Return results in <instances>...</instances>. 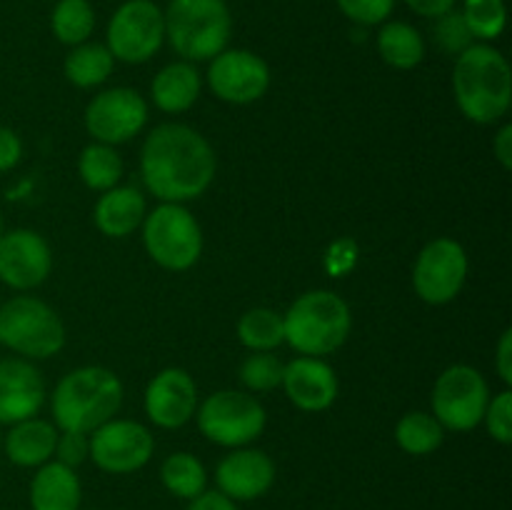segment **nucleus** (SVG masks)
<instances>
[{
    "instance_id": "1",
    "label": "nucleus",
    "mask_w": 512,
    "mask_h": 510,
    "mask_svg": "<svg viewBox=\"0 0 512 510\" xmlns=\"http://www.w3.org/2000/svg\"><path fill=\"white\" fill-rule=\"evenodd\" d=\"M218 155L203 133L185 123H160L140 148V178L160 203H190L208 193Z\"/></svg>"
},
{
    "instance_id": "2",
    "label": "nucleus",
    "mask_w": 512,
    "mask_h": 510,
    "mask_svg": "<svg viewBox=\"0 0 512 510\" xmlns=\"http://www.w3.org/2000/svg\"><path fill=\"white\" fill-rule=\"evenodd\" d=\"M453 95L460 113L475 125L505 120L512 105V70L508 58L490 43H473L455 55Z\"/></svg>"
},
{
    "instance_id": "3",
    "label": "nucleus",
    "mask_w": 512,
    "mask_h": 510,
    "mask_svg": "<svg viewBox=\"0 0 512 510\" xmlns=\"http://www.w3.org/2000/svg\"><path fill=\"white\" fill-rule=\"evenodd\" d=\"M123 380L103 365H83L58 380L50 395V413L58 430L90 435L123 408Z\"/></svg>"
},
{
    "instance_id": "4",
    "label": "nucleus",
    "mask_w": 512,
    "mask_h": 510,
    "mask_svg": "<svg viewBox=\"0 0 512 510\" xmlns=\"http://www.w3.org/2000/svg\"><path fill=\"white\" fill-rule=\"evenodd\" d=\"M285 343L300 355L323 358L343 348L353 330V313L343 295L308 290L283 313Z\"/></svg>"
},
{
    "instance_id": "5",
    "label": "nucleus",
    "mask_w": 512,
    "mask_h": 510,
    "mask_svg": "<svg viewBox=\"0 0 512 510\" xmlns=\"http://www.w3.org/2000/svg\"><path fill=\"white\" fill-rule=\"evenodd\" d=\"M163 18L165 40L188 63L213 60L233 35V13L225 0H170Z\"/></svg>"
},
{
    "instance_id": "6",
    "label": "nucleus",
    "mask_w": 512,
    "mask_h": 510,
    "mask_svg": "<svg viewBox=\"0 0 512 510\" xmlns=\"http://www.w3.org/2000/svg\"><path fill=\"white\" fill-rule=\"evenodd\" d=\"M65 323L53 305L35 295H13L0 303V345L18 358L45 360L65 348Z\"/></svg>"
},
{
    "instance_id": "7",
    "label": "nucleus",
    "mask_w": 512,
    "mask_h": 510,
    "mask_svg": "<svg viewBox=\"0 0 512 510\" xmlns=\"http://www.w3.org/2000/svg\"><path fill=\"white\" fill-rule=\"evenodd\" d=\"M143 248L155 265L185 273L203 255V228L183 203H160L145 213Z\"/></svg>"
},
{
    "instance_id": "8",
    "label": "nucleus",
    "mask_w": 512,
    "mask_h": 510,
    "mask_svg": "<svg viewBox=\"0 0 512 510\" xmlns=\"http://www.w3.org/2000/svg\"><path fill=\"white\" fill-rule=\"evenodd\" d=\"M195 423L205 440L233 450L253 445L265 433L268 413L248 390H218L198 403Z\"/></svg>"
},
{
    "instance_id": "9",
    "label": "nucleus",
    "mask_w": 512,
    "mask_h": 510,
    "mask_svg": "<svg viewBox=\"0 0 512 510\" xmlns=\"http://www.w3.org/2000/svg\"><path fill=\"white\" fill-rule=\"evenodd\" d=\"M490 403V385L478 368L455 363L438 375L430 395L433 415L445 430L468 433L483 423Z\"/></svg>"
},
{
    "instance_id": "10",
    "label": "nucleus",
    "mask_w": 512,
    "mask_h": 510,
    "mask_svg": "<svg viewBox=\"0 0 512 510\" xmlns=\"http://www.w3.org/2000/svg\"><path fill=\"white\" fill-rule=\"evenodd\" d=\"M165 43L163 8L153 0H125L108 20L105 48L125 65H143Z\"/></svg>"
},
{
    "instance_id": "11",
    "label": "nucleus",
    "mask_w": 512,
    "mask_h": 510,
    "mask_svg": "<svg viewBox=\"0 0 512 510\" xmlns=\"http://www.w3.org/2000/svg\"><path fill=\"white\" fill-rule=\"evenodd\" d=\"M148 115V100L135 88L118 85V88L100 90L98 95L90 98V103L85 105L83 123L95 143L115 148V145L128 143L135 135L143 133L148 125Z\"/></svg>"
},
{
    "instance_id": "12",
    "label": "nucleus",
    "mask_w": 512,
    "mask_h": 510,
    "mask_svg": "<svg viewBox=\"0 0 512 510\" xmlns=\"http://www.w3.org/2000/svg\"><path fill=\"white\" fill-rule=\"evenodd\" d=\"M468 253L453 238H433L423 245L413 265V290L423 303L448 305L468 280Z\"/></svg>"
},
{
    "instance_id": "13",
    "label": "nucleus",
    "mask_w": 512,
    "mask_h": 510,
    "mask_svg": "<svg viewBox=\"0 0 512 510\" xmlns=\"http://www.w3.org/2000/svg\"><path fill=\"white\" fill-rule=\"evenodd\" d=\"M95 468L110 475H130L143 470L155 453V438L148 425L130 418H113L88 435Z\"/></svg>"
},
{
    "instance_id": "14",
    "label": "nucleus",
    "mask_w": 512,
    "mask_h": 510,
    "mask_svg": "<svg viewBox=\"0 0 512 510\" xmlns=\"http://www.w3.org/2000/svg\"><path fill=\"white\" fill-rule=\"evenodd\" d=\"M210 93L230 105H250L268 93L273 83L268 60L245 48H225L210 60L208 75Z\"/></svg>"
},
{
    "instance_id": "15",
    "label": "nucleus",
    "mask_w": 512,
    "mask_h": 510,
    "mask_svg": "<svg viewBox=\"0 0 512 510\" xmlns=\"http://www.w3.org/2000/svg\"><path fill=\"white\" fill-rule=\"evenodd\" d=\"M53 273V248L30 228L3 230L0 235V283L10 290L28 293Z\"/></svg>"
},
{
    "instance_id": "16",
    "label": "nucleus",
    "mask_w": 512,
    "mask_h": 510,
    "mask_svg": "<svg viewBox=\"0 0 512 510\" xmlns=\"http://www.w3.org/2000/svg\"><path fill=\"white\" fill-rule=\"evenodd\" d=\"M198 403V385L185 368H163L145 385L143 408L155 428H183L195 418Z\"/></svg>"
},
{
    "instance_id": "17",
    "label": "nucleus",
    "mask_w": 512,
    "mask_h": 510,
    "mask_svg": "<svg viewBox=\"0 0 512 510\" xmlns=\"http://www.w3.org/2000/svg\"><path fill=\"white\" fill-rule=\"evenodd\" d=\"M275 463L265 450L245 445L233 448L215 468V485L233 503H250L258 500L273 488Z\"/></svg>"
},
{
    "instance_id": "18",
    "label": "nucleus",
    "mask_w": 512,
    "mask_h": 510,
    "mask_svg": "<svg viewBox=\"0 0 512 510\" xmlns=\"http://www.w3.org/2000/svg\"><path fill=\"white\" fill-rule=\"evenodd\" d=\"M45 405V380L33 360H0V425L35 418Z\"/></svg>"
},
{
    "instance_id": "19",
    "label": "nucleus",
    "mask_w": 512,
    "mask_h": 510,
    "mask_svg": "<svg viewBox=\"0 0 512 510\" xmlns=\"http://www.w3.org/2000/svg\"><path fill=\"white\" fill-rule=\"evenodd\" d=\"M283 390L290 403L305 413L328 410L338 398V375L323 358L298 355L283 368Z\"/></svg>"
},
{
    "instance_id": "20",
    "label": "nucleus",
    "mask_w": 512,
    "mask_h": 510,
    "mask_svg": "<svg viewBox=\"0 0 512 510\" xmlns=\"http://www.w3.org/2000/svg\"><path fill=\"white\" fill-rule=\"evenodd\" d=\"M148 213V200L135 185H115L100 193L93 208V223L105 238H128L143 225Z\"/></svg>"
},
{
    "instance_id": "21",
    "label": "nucleus",
    "mask_w": 512,
    "mask_h": 510,
    "mask_svg": "<svg viewBox=\"0 0 512 510\" xmlns=\"http://www.w3.org/2000/svg\"><path fill=\"white\" fill-rule=\"evenodd\" d=\"M58 433L53 420L28 418L10 425L8 433H3V453L18 468H40L43 463L55 458V443Z\"/></svg>"
},
{
    "instance_id": "22",
    "label": "nucleus",
    "mask_w": 512,
    "mask_h": 510,
    "mask_svg": "<svg viewBox=\"0 0 512 510\" xmlns=\"http://www.w3.org/2000/svg\"><path fill=\"white\" fill-rule=\"evenodd\" d=\"M28 500L33 510H80L83 485L75 468H68L53 458L35 468Z\"/></svg>"
},
{
    "instance_id": "23",
    "label": "nucleus",
    "mask_w": 512,
    "mask_h": 510,
    "mask_svg": "<svg viewBox=\"0 0 512 510\" xmlns=\"http://www.w3.org/2000/svg\"><path fill=\"white\" fill-rule=\"evenodd\" d=\"M200 93H203V78H200L195 63H188V60H173V63L163 65L150 83L153 105L168 115H178L193 108Z\"/></svg>"
},
{
    "instance_id": "24",
    "label": "nucleus",
    "mask_w": 512,
    "mask_h": 510,
    "mask_svg": "<svg viewBox=\"0 0 512 510\" xmlns=\"http://www.w3.org/2000/svg\"><path fill=\"white\" fill-rule=\"evenodd\" d=\"M375 45L383 63L395 70H413L425 58V38L415 25L405 20H385L380 25Z\"/></svg>"
},
{
    "instance_id": "25",
    "label": "nucleus",
    "mask_w": 512,
    "mask_h": 510,
    "mask_svg": "<svg viewBox=\"0 0 512 510\" xmlns=\"http://www.w3.org/2000/svg\"><path fill=\"white\" fill-rule=\"evenodd\" d=\"M115 58L105 43H95V40H85V43L70 48V53L63 60V75L70 85L75 88H98L105 80L113 75Z\"/></svg>"
},
{
    "instance_id": "26",
    "label": "nucleus",
    "mask_w": 512,
    "mask_h": 510,
    "mask_svg": "<svg viewBox=\"0 0 512 510\" xmlns=\"http://www.w3.org/2000/svg\"><path fill=\"white\" fill-rule=\"evenodd\" d=\"M160 483L175 498L193 500L208 490V470L198 455L178 450L160 465Z\"/></svg>"
},
{
    "instance_id": "27",
    "label": "nucleus",
    "mask_w": 512,
    "mask_h": 510,
    "mask_svg": "<svg viewBox=\"0 0 512 510\" xmlns=\"http://www.w3.org/2000/svg\"><path fill=\"white\" fill-rule=\"evenodd\" d=\"M125 173L123 158L113 145L105 143H90L80 150L78 155V175L85 183V188L95 190V193H105V190L120 185V178Z\"/></svg>"
},
{
    "instance_id": "28",
    "label": "nucleus",
    "mask_w": 512,
    "mask_h": 510,
    "mask_svg": "<svg viewBox=\"0 0 512 510\" xmlns=\"http://www.w3.org/2000/svg\"><path fill=\"white\" fill-rule=\"evenodd\" d=\"M238 340L250 353H273L285 343L283 313L273 308H250L238 320Z\"/></svg>"
},
{
    "instance_id": "29",
    "label": "nucleus",
    "mask_w": 512,
    "mask_h": 510,
    "mask_svg": "<svg viewBox=\"0 0 512 510\" xmlns=\"http://www.w3.org/2000/svg\"><path fill=\"white\" fill-rule=\"evenodd\" d=\"M445 428L433 413L410 410L395 425V443L408 455H430L443 445Z\"/></svg>"
},
{
    "instance_id": "30",
    "label": "nucleus",
    "mask_w": 512,
    "mask_h": 510,
    "mask_svg": "<svg viewBox=\"0 0 512 510\" xmlns=\"http://www.w3.org/2000/svg\"><path fill=\"white\" fill-rule=\"evenodd\" d=\"M50 30L68 48L90 40L95 30V10L90 0H58L50 13Z\"/></svg>"
},
{
    "instance_id": "31",
    "label": "nucleus",
    "mask_w": 512,
    "mask_h": 510,
    "mask_svg": "<svg viewBox=\"0 0 512 510\" xmlns=\"http://www.w3.org/2000/svg\"><path fill=\"white\" fill-rule=\"evenodd\" d=\"M470 35L478 43H493L503 35L505 23H508V8L505 0H463L460 8Z\"/></svg>"
},
{
    "instance_id": "32",
    "label": "nucleus",
    "mask_w": 512,
    "mask_h": 510,
    "mask_svg": "<svg viewBox=\"0 0 512 510\" xmlns=\"http://www.w3.org/2000/svg\"><path fill=\"white\" fill-rule=\"evenodd\" d=\"M285 363L273 353H250L240 363L238 378L248 393H268L283 383Z\"/></svg>"
},
{
    "instance_id": "33",
    "label": "nucleus",
    "mask_w": 512,
    "mask_h": 510,
    "mask_svg": "<svg viewBox=\"0 0 512 510\" xmlns=\"http://www.w3.org/2000/svg\"><path fill=\"white\" fill-rule=\"evenodd\" d=\"M433 40L438 43V48L448 55H460L465 48H470V45L475 43L468 25H465L463 15H460V10H450V13L435 18Z\"/></svg>"
},
{
    "instance_id": "34",
    "label": "nucleus",
    "mask_w": 512,
    "mask_h": 510,
    "mask_svg": "<svg viewBox=\"0 0 512 510\" xmlns=\"http://www.w3.org/2000/svg\"><path fill=\"white\" fill-rule=\"evenodd\" d=\"M483 423L488 435L500 445L512 443V390L505 388L498 395H490V403L485 408Z\"/></svg>"
},
{
    "instance_id": "35",
    "label": "nucleus",
    "mask_w": 512,
    "mask_h": 510,
    "mask_svg": "<svg viewBox=\"0 0 512 510\" xmlns=\"http://www.w3.org/2000/svg\"><path fill=\"white\" fill-rule=\"evenodd\" d=\"M335 3L350 23L360 25V28H373V25H383L385 20H390L398 0H335Z\"/></svg>"
},
{
    "instance_id": "36",
    "label": "nucleus",
    "mask_w": 512,
    "mask_h": 510,
    "mask_svg": "<svg viewBox=\"0 0 512 510\" xmlns=\"http://www.w3.org/2000/svg\"><path fill=\"white\" fill-rule=\"evenodd\" d=\"M90 455V440L85 433H70V430H60L58 443H55V460L68 468H78L88 460Z\"/></svg>"
},
{
    "instance_id": "37",
    "label": "nucleus",
    "mask_w": 512,
    "mask_h": 510,
    "mask_svg": "<svg viewBox=\"0 0 512 510\" xmlns=\"http://www.w3.org/2000/svg\"><path fill=\"white\" fill-rule=\"evenodd\" d=\"M355 260H358V245L350 238L335 240L328 248V270L333 278H343L348 270H353Z\"/></svg>"
},
{
    "instance_id": "38",
    "label": "nucleus",
    "mask_w": 512,
    "mask_h": 510,
    "mask_svg": "<svg viewBox=\"0 0 512 510\" xmlns=\"http://www.w3.org/2000/svg\"><path fill=\"white\" fill-rule=\"evenodd\" d=\"M23 140L8 125H0V175L10 173L13 168H18L20 160H23Z\"/></svg>"
},
{
    "instance_id": "39",
    "label": "nucleus",
    "mask_w": 512,
    "mask_h": 510,
    "mask_svg": "<svg viewBox=\"0 0 512 510\" xmlns=\"http://www.w3.org/2000/svg\"><path fill=\"white\" fill-rule=\"evenodd\" d=\"M495 370L505 385H512V328L500 333L498 345H495Z\"/></svg>"
},
{
    "instance_id": "40",
    "label": "nucleus",
    "mask_w": 512,
    "mask_h": 510,
    "mask_svg": "<svg viewBox=\"0 0 512 510\" xmlns=\"http://www.w3.org/2000/svg\"><path fill=\"white\" fill-rule=\"evenodd\" d=\"M185 510H238V503H233L220 490H205L198 498L188 500V508Z\"/></svg>"
},
{
    "instance_id": "41",
    "label": "nucleus",
    "mask_w": 512,
    "mask_h": 510,
    "mask_svg": "<svg viewBox=\"0 0 512 510\" xmlns=\"http://www.w3.org/2000/svg\"><path fill=\"white\" fill-rule=\"evenodd\" d=\"M405 5H408L415 15H420V18L435 20L440 18V15L455 10L458 0H405Z\"/></svg>"
},
{
    "instance_id": "42",
    "label": "nucleus",
    "mask_w": 512,
    "mask_h": 510,
    "mask_svg": "<svg viewBox=\"0 0 512 510\" xmlns=\"http://www.w3.org/2000/svg\"><path fill=\"white\" fill-rule=\"evenodd\" d=\"M493 153L495 158H498L500 168L512 170V123H508V120H505L498 128V133H495Z\"/></svg>"
},
{
    "instance_id": "43",
    "label": "nucleus",
    "mask_w": 512,
    "mask_h": 510,
    "mask_svg": "<svg viewBox=\"0 0 512 510\" xmlns=\"http://www.w3.org/2000/svg\"><path fill=\"white\" fill-rule=\"evenodd\" d=\"M3 230H5L3 228V215H0V235H3Z\"/></svg>"
},
{
    "instance_id": "44",
    "label": "nucleus",
    "mask_w": 512,
    "mask_h": 510,
    "mask_svg": "<svg viewBox=\"0 0 512 510\" xmlns=\"http://www.w3.org/2000/svg\"><path fill=\"white\" fill-rule=\"evenodd\" d=\"M0 450H3V430H0Z\"/></svg>"
},
{
    "instance_id": "45",
    "label": "nucleus",
    "mask_w": 512,
    "mask_h": 510,
    "mask_svg": "<svg viewBox=\"0 0 512 510\" xmlns=\"http://www.w3.org/2000/svg\"><path fill=\"white\" fill-rule=\"evenodd\" d=\"M80 510H83V508H80ZM88 510H98V508H88Z\"/></svg>"
}]
</instances>
